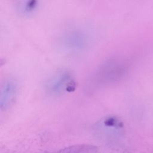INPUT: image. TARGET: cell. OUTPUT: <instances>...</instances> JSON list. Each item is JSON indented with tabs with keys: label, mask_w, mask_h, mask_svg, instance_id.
<instances>
[{
	"label": "cell",
	"mask_w": 153,
	"mask_h": 153,
	"mask_svg": "<svg viewBox=\"0 0 153 153\" xmlns=\"http://www.w3.org/2000/svg\"><path fill=\"white\" fill-rule=\"evenodd\" d=\"M16 91V84L13 80L5 81L2 86L1 93V109L7 108L14 98Z\"/></svg>",
	"instance_id": "6da1fadb"
}]
</instances>
